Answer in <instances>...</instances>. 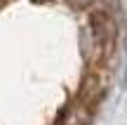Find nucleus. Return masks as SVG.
<instances>
[{"label": "nucleus", "mask_w": 127, "mask_h": 125, "mask_svg": "<svg viewBox=\"0 0 127 125\" xmlns=\"http://www.w3.org/2000/svg\"><path fill=\"white\" fill-rule=\"evenodd\" d=\"M115 66L113 0H0V125H92Z\"/></svg>", "instance_id": "1"}]
</instances>
